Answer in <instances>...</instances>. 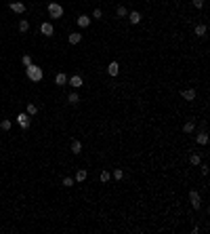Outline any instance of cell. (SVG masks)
I'll use <instances>...</instances> for the list:
<instances>
[{
  "label": "cell",
  "instance_id": "e0dca14e",
  "mask_svg": "<svg viewBox=\"0 0 210 234\" xmlns=\"http://www.w3.org/2000/svg\"><path fill=\"white\" fill-rule=\"evenodd\" d=\"M193 129H196V122H193V120H189V122L183 125V131H185V133H191Z\"/></svg>",
  "mask_w": 210,
  "mask_h": 234
},
{
  "label": "cell",
  "instance_id": "30bf717a",
  "mask_svg": "<svg viewBox=\"0 0 210 234\" xmlns=\"http://www.w3.org/2000/svg\"><path fill=\"white\" fill-rule=\"evenodd\" d=\"M65 82H67V76H65L63 72H59L57 76H55V84H59V87H63Z\"/></svg>",
  "mask_w": 210,
  "mask_h": 234
},
{
  "label": "cell",
  "instance_id": "603a6c76",
  "mask_svg": "<svg viewBox=\"0 0 210 234\" xmlns=\"http://www.w3.org/2000/svg\"><path fill=\"white\" fill-rule=\"evenodd\" d=\"M27 30H30V23H27L25 19H21V21H19V32H27Z\"/></svg>",
  "mask_w": 210,
  "mask_h": 234
},
{
  "label": "cell",
  "instance_id": "52a82bcc",
  "mask_svg": "<svg viewBox=\"0 0 210 234\" xmlns=\"http://www.w3.org/2000/svg\"><path fill=\"white\" fill-rule=\"evenodd\" d=\"M118 72H120V66H118L116 61H111V63L107 66V74H109V76H118Z\"/></svg>",
  "mask_w": 210,
  "mask_h": 234
},
{
  "label": "cell",
  "instance_id": "7402d4cb",
  "mask_svg": "<svg viewBox=\"0 0 210 234\" xmlns=\"http://www.w3.org/2000/svg\"><path fill=\"white\" fill-rule=\"evenodd\" d=\"M189 163H191V164H200V163H202V156H200V154H191Z\"/></svg>",
  "mask_w": 210,
  "mask_h": 234
},
{
  "label": "cell",
  "instance_id": "277c9868",
  "mask_svg": "<svg viewBox=\"0 0 210 234\" xmlns=\"http://www.w3.org/2000/svg\"><path fill=\"white\" fill-rule=\"evenodd\" d=\"M17 122H19V125H21L23 129H27V127H30V114H27V112L19 114V116H17Z\"/></svg>",
  "mask_w": 210,
  "mask_h": 234
},
{
  "label": "cell",
  "instance_id": "5b68a950",
  "mask_svg": "<svg viewBox=\"0 0 210 234\" xmlns=\"http://www.w3.org/2000/svg\"><path fill=\"white\" fill-rule=\"evenodd\" d=\"M40 32H42L44 36H53V32H55V28H53V23H46V21H44V23L40 25Z\"/></svg>",
  "mask_w": 210,
  "mask_h": 234
},
{
  "label": "cell",
  "instance_id": "83f0119b",
  "mask_svg": "<svg viewBox=\"0 0 210 234\" xmlns=\"http://www.w3.org/2000/svg\"><path fill=\"white\" fill-rule=\"evenodd\" d=\"M63 186H65V188L74 186V179H71V177H65V179H63Z\"/></svg>",
  "mask_w": 210,
  "mask_h": 234
},
{
  "label": "cell",
  "instance_id": "d4e9b609",
  "mask_svg": "<svg viewBox=\"0 0 210 234\" xmlns=\"http://www.w3.org/2000/svg\"><path fill=\"white\" fill-rule=\"evenodd\" d=\"M124 173H122V169H114V179H122Z\"/></svg>",
  "mask_w": 210,
  "mask_h": 234
},
{
  "label": "cell",
  "instance_id": "f1b7e54d",
  "mask_svg": "<svg viewBox=\"0 0 210 234\" xmlns=\"http://www.w3.org/2000/svg\"><path fill=\"white\" fill-rule=\"evenodd\" d=\"M93 17H95V19H101V17H103L101 9H95V11H93Z\"/></svg>",
  "mask_w": 210,
  "mask_h": 234
},
{
  "label": "cell",
  "instance_id": "3957f363",
  "mask_svg": "<svg viewBox=\"0 0 210 234\" xmlns=\"http://www.w3.org/2000/svg\"><path fill=\"white\" fill-rule=\"evenodd\" d=\"M189 200H191V207H193V209H200V207H202V198H200L198 190H191V192H189Z\"/></svg>",
  "mask_w": 210,
  "mask_h": 234
},
{
  "label": "cell",
  "instance_id": "4fadbf2b",
  "mask_svg": "<svg viewBox=\"0 0 210 234\" xmlns=\"http://www.w3.org/2000/svg\"><path fill=\"white\" fill-rule=\"evenodd\" d=\"M128 17H130V23H139L141 21V13L139 11H130Z\"/></svg>",
  "mask_w": 210,
  "mask_h": 234
},
{
  "label": "cell",
  "instance_id": "f546056e",
  "mask_svg": "<svg viewBox=\"0 0 210 234\" xmlns=\"http://www.w3.org/2000/svg\"><path fill=\"white\" fill-rule=\"evenodd\" d=\"M193 6H196V9H202V6H204V0H193Z\"/></svg>",
  "mask_w": 210,
  "mask_h": 234
},
{
  "label": "cell",
  "instance_id": "ac0fdd59",
  "mask_svg": "<svg viewBox=\"0 0 210 234\" xmlns=\"http://www.w3.org/2000/svg\"><path fill=\"white\" fill-rule=\"evenodd\" d=\"M196 34H198V36H206V25H204V23L196 25Z\"/></svg>",
  "mask_w": 210,
  "mask_h": 234
},
{
  "label": "cell",
  "instance_id": "8992f818",
  "mask_svg": "<svg viewBox=\"0 0 210 234\" xmlns=\"http://www.w3.org/2000/svg\"><path fill=\"white\" fill-rule=\"evenodd\" d=\"M181 97L187 99V101H193L196 99V91L193 89H185V91H181Z\"/></svg>",
  "mask_w": 210,
  "mask_h": 234
},
{
  "label": "cell",
  "instance_id": "8fae6325",
  "mask_svg": "<svg viewBox=\"0 0 210 234\" xmlns=\"http://www.w3.org/2000/svg\"><path fill=\"white\" fill-rule=\"evenodd\" d=\"M78 25H80V28H88V25H91V17L80 15V17H78Z\"/></svg>",
  "mask_w": 210,
  "mask_h": 234
},
{
  "label": "cell",
  "instance_id": "7c38bea8",
  "mask_svg": "<svg viewBox=\"0 0 210 234\" xmlns=\"http://www.w3.org/2000/svg\"><path fill=\"white\" fill-rule=\"evenodd\" d=\"M198 143L200 146H206V143H208V133H206V131H202L198 135Z\"/></svg>",
  "mask_w": 210,
  "mask_h": 234
},
{
  "label": "cell",
  "instance_id": "d6986e66",
  "mask_svg": "<svg viewBox=\"0 0 210 234\" xmlns=\"http://www.w3.org/2000/svg\"><path fill=\"white\" fill-rule=\"evenodd\" d=\"M86 175H88V173H86L84 169H80V171L76 173V181H84V179H86Z\"/></svg>",
  "mask_w": 210,
  "mask_h": 234
},
{
  "label": "cell",
  "instance_id": "9c48e42d",
  "mask_svg": "<svg viewBox=\"0 0 210 234\" xmlns=\"http://www.w3.org/2000/svg\"><path fill=\"white\" fill-rule=\"evenodd\" d=\"M11 11L13 13H25V4L23 2H11Z\"/></svg>",
  "mask_w": 210,
  "mask_h": 234
},
{
  "label": "cell",
  "instance_id": "2e32d148",
  "mask_svg": "<svg viewBox=\"0 0 210 234\" xmlns=\"http://www.w3.org/2000/svg\"><path fill=\"white\" fill-rule=\"evenodd\" d=\"M25 112H27L30 116H34V114H38V105H34V104H27V108H25Z\"/></svg>",
  "mask_w": 210,
  "mask_h": 234
},
{
  "label": "cell",
  "instance_id": "cb8c5ba5",
  "mask_svg": "<svg viewBox=\"0 0 210 234\" xmlns=\"http://www.w3.org/2000/svg\"><path fill=\"white\" fill-rule=\"evenodd\" d=\"M0 129L9 131V129H11V120H2V122H0Z\"/></svg>",
  "mask_w": 210,
  "mask_h": 234
},
{
  "label": "cell",
  "instance_id": "9a60e30c",
  "mask_svg": "<svg viewBox=\"0 0 210 234\" xmlns=\"http://www.w3.org/2000/svg\"><path fill=\"white\" fill-rule=\"evenodd\" d=\"M67 101H70L71 105L80 104V97H78V93H70V95H67Z\"/></svg>",
  "mask_w": 210,
  "mask_h": 234
},
{
  "label": "cell",
  "instance_id": "44dd1931",
  "mask_svg": "<svg viewBox=\"0 0 210 234\" xmlns=\"http://www.w3.org/2000/svg\"><path fill=\"white\" fill-rule=\"evenodd\" d=\"M116 15H118V17H126V15H128L126 6H118V9H116Z\"/></svg>",
  "mask_w": 210,
  "mask_h": 234
},
{
  "label": "cell",
  "instance_id": "6da1fadb",
  "mask_svg": "<svg viewBox=\"0 0 210 234\" xmlns=\"http://www.w3.org/2000/svg\"><path fill=\"white\" fill-rule=\"evenodd\" d=\"M25 74H27V78L30 80H34V82H40L42 80V68H38V66H27L25 68Z\"/></svg>",
  "mask_w": 210,
  "mask_h": 234
},
{
  "label": "cell",
  "instance_id": "ffe728a7",
  "mask_svg": "<svg viewBox=\"0 0 210 234\" xmlns=\"http://www.w3.org/2000/svg\"><path fill=\"white\" fill-rule=\"evenodd\" d=\"M80 40H82V34H70V42L71 45H78Z\"/></svg>",
  "mask_w": 210,
  "mask_h": 234
},
{
  "label": "cell",
  "instance_id": "4316f807",
  "mask_svg": "<svg viewBox=\"0 0 210 234\" xmlns=\"http://www.w3.org/2000/svg\"><path fill=\"white\" fill-rule=\"evenodd\" d=\"M109 171H101V181H109Z\"/></svg>",
  "mask_w": 210,
  "mask_h": 234
},
{
  "label": "cell",
  "instance_id": "5bb4252c",
  "mask_svg": "<svg viewBox=\"0 0 210 234\" xmlns=\"http://www.w3.org/2000/svg\"><path fill=\"white\" fill-rule=\"evenodd\" d=\"M71 152H74V154H80V152H82V143H80L78 139L71 141Z\"/></svg>",
  "mask_w": 210,
  "mask_h": 234
},
{
  "label": "cell",
  "instance_id": "ba28073f",
  "mask_svg": "<svg viewBox=\"0 0 210 234\" xmlns=\"http://www.w3.org/2000/svg\"><path fill=\"white\" fill-rule=\"evenodd\" d=\"M70 84L74 87V89H80L82 84H84V82H82V76H78V74H76V76H71V78H70Z\"/></svg>",
  "mask_w": 210,
  "mask_h": 234
},
{
  "label": "cell",
  "instance_id": "484cf974",
  "mask_svg": "<svg viewBox=\"0 0 210 234\" xmlns=\"http://www.w3.org/2000/svg\"><path fill=\"white\" fill-rule=\"evenodd\" d=\"M21 61H23L25 68H27V66H32V57H30V55H23V59H21Z\"/></svg>",
  "mask_w": 210,
  "mask_h": 234
},
{
  "label": "cell",
  "instance_id": "7a4b0ae2",
  "mask_svg": "<svg viewBox=\"0 0 210 234\" xmlns=\"http://www.w3.org/2000/svg\"><path fill=\"white\" fill-rule=\"evenodd\" d=\"M48 15H50L53 19H59V17L63 15V6L57 4V2H50V4H48Z\"/></svg>",
  "mask_w": 210,
  "mask_h": 234
}]
</instances>
